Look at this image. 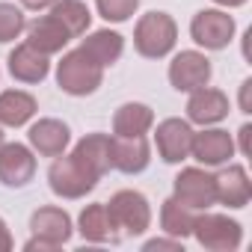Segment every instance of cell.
<instances>
[{
  "label": "cell",
  "instance_id": "cell-29",
  "mask_svg": "<svg viewBox=\"0 0 252 252\" xmlns=\"http://www.w3.org/2000/svg\"><path fill=\"white\" fill-rule=\"evenodd\" d=\"M237 104H240V113H252V77H246V80L240 83V98H237Z\"/></svg>",
  "mask_w": 252,
  "mask_h": 252
},
{
  "label": "cell",
  "instance_id": "cell-33",
  "mask_svg": "<svg viewBox=\"0 0 252 252\" xmlns=\"http://www.w3.org/2000/svg\"><path fill=\"white\" fill-rule=\"evenodd\" d=\"M217 6H225V9H234V6H243L246 0H214Z\"/></svg>",
  "mask_w": 252,
  "mask_h": 252
},
{
  "label": "cell",
  "instance_id": "cell-23",
  "mask_svg": "<svg viewBox=\"0 0 252 252\" xmlns=\"http://www.w3.org/2000/svg\"><path fill=\"white\" fill-rule=\"evenodd\" d=\"M77 231L83 234V240L89 243H107L113 240L116 234V225L110 220V211L104 202H95V205H86L77 217Z\"/></svg>",
  "mask_w": 252,
  "mask_h": 252
},
{
  "label": "cell",
  "instance_id": "cell-12",
  "mask_svg": "<svg viewBox=\"0 0 252 252\" xmlns=\"http://www.w3.org/2000/svg\"><path fill=\"white\" fill-rule=\"evenodd\" d=\"M155 143H158V155L166 160V163H181L190 158V143H193V128L190 122L184 119H163L158 125V134H155Z\"/></svg>",
  "mask_w": 252,
  "mask_h": 252
},
{
  "label": "cell",
  "instance_id": "cell-27",
  "mask_svg": "<svg viewBox=\"0 0 252 252\" xmlns=\"http://www.w3.org/2000/svg\"><path fill=\"white\" fill-rule=\"evenodd\" d=\"M140 6V0H95V9L104 21H113V24H122L128 21Z\"/></svg>",
  "mask_w": 252,
  "mask_h": 252
},
{
  "label": "cell",
  "instance_id": "cell-9",
  "mask_svg": "<svg viewBox=\"0 0 252 252\" xmlns=\"http://www.w3.org/2000/svg\"><path fill=\"white\" fill-rule=\"evenodd\" d=\"M211 74H214L211 60L205 54H199V51H181L169 63V83L178 92H193L199 86H208Z\"/></svg>",
  "mask_w": 252,
  "mask_h": 252
},
{
  "label": "cell",
  "instance_id": "cell-18",
  "mask_svg": "<svg viewBox=\"0 0 252 252\" xmlns=\"http://www.w3.org/2000/svg\"><path fill=\"white\" fill-rule=\"evenodd\" d=\"M110 134H86L77 146H74V152H71V158L89 172V175H95L98 181L113 169L110 166Z\"/></svg>",
  "mask_w": 252,
  "mask_h": 252
},
{
  "label": "cell",
  "instance_id": "cell-25",
  "mask_svg": "<svg viewBox=\"0 0 252 252\" xmlns=\"http://www.w3.org/2000/svg\"><path fill=\"white\" fill-rule=\"evenodd\" d=\"M51 15L68 30V36H83L92 24V12L89 6L83 3V0H57V3L51 6Z\"/></svg>",
  "mask_w": 252,
  "mask_h": 252
},
{
  "label": "cell",
  "instance_id": "cell-20",
  "mask_svg": "<svg viewBox=\"0 0 252 252\" xmlns=\"http://www.w3.org/2000/svg\"><path fill=\"white\" fill-rule=\"evenodd\" d=\"M155 125V113L149 104L128 101L113 116V137H146Z\"/></svg>",
  "mask_w": 252,
  "mask_h": 252
},
{
  "label": "cell",
  "instance_id": "cell-26",
  "mask_svg": "<svg viewBox=\"0 0 252 252\" xmlns=\"http://www.w3.org/2000/svg\"><path fill=\"white\" fill-rule=\"evenodd\" d=\"M27 30V18L15 3H0V45L15 42Z\"/></svg>",
  "mask_w": 252,
  "mask_h": 252
},
{
  "label": "cell",
  "instance_id": "cell-17",
  "mask_svg": "<svg viewBox=\"0 0 252 252\" xmlns=\"http://www.w3.org/2000/svg\"><path fill=\"white\" fill-rule=\"evenodd\" d=\"M6 63H9V74L15 80H21V83H42L48 77V71H51V57L36 51L27 42L15 45V51L9 54Z\"/></svg>",
  "mask_w": 252,
  "mask_h": 252
},
{
  "label": "cell",
  "instance_id": "cell-2",
  "mask_svg": "<svg viewBox=\"0 0 252 252\" xmlns=\"http://www.w3.org/2000/svg\"><path fill=\"white\" fill-rule=\"evenodd\" d=\"M101 80H104V68L95 65L80 48L63 54V60L57 63V83L65 95H74V98L92 95L101 86Z\"/></svg>",
  "mask_w": 252,
  "mask_h": 252
},
{
  "label": "cell",
  "instance_id": "cell-13",
  "mask_svg": "<svg viewBox=\"0 0 252 252\" xmlns=\"http://www.w3.org/2000/svg\"><path fill=\"white\" fill-rule=\"evenodd\" d=\"M228 116V95L222 89H214V86H199L190 92V101H187V122L193 125H220L222 119Z\"/></svg>",
  "mask_w": 252,
  "mask_h": 252
},
{
  "label": "cell",
  "instance_id": "cell-28",
  "mask_svg": "<svg viewBox=\"0 0 252 252\" xmlns=\"http://www.w3.org/2000/svg\"><path fill=\"white\" fill-rule=\"evenodd\" d=\"M146 252H158V249H172V252H181L184 249V243L178 240V237H152V240H146V246H143Z\"/></svg>",
  "mask_w": 252,
  "mask_h": 252
},
{
  "label": "cell",
  "instance_id": "cell-32",
  "mask_svg": "<svg viewBox=\"0 0 252 252\" xmlns=\"http://www.w3.org/2000/svg\"><path fill=\"white\" fill-rule=\"evenodd\" d=\"M57 0H21L24 9H33V12H42V9H51Z\"/></svg>",
  "mask_w": 252,
  "mask_h": 252
},
{
  "label": "cell",
  "instance_id": "cell-21",
  "mask_svg": "<svg viewBox=\"0 0 252 252\" xmlns=\"http://www.w3.org/2000/svg\"><path fill=\"white\" fill-rule=\"evenodd\" d=\"M80 51L101 68H110L119 63V57L125 54V39L116 30H95L80 42Z\"/></svg>",
  "mask_w": 252,
  "mask_h": 252
},
{
  "label": "cell",
  "instance_id": "cell-3",
  "mask_svg": "<svg viewBox=\"0 0 252 252\" xmlns=\"http://www.w3.org/2000/svg\"><path fill=\"white\" fill-rule=\"evenodd\" d=\"M30 228H33V237L24 243L27 252H48V249H60L63 243L71 240L74 234V225H71V217L63 211V208H39L33 217H30Z\"/></svg>",
  "mask_w": 252,
  "mask_h": 252
},
{
  "label": "cell",
  "instance_id": "cell-22",
  "mask_svg": "<svg viewBox=\"0 0 252 252\" xmlns=\"http://www.w3.org/2000/svg\"><path fill=\"white\" fill-rule=\"evenodd\" d=\"M39 104L30 92L24 89H6L0 92V125L3 128H21L36 116Z\"/></svg>",
  "mask_w": 252,
  "mask_h": 252
},
{
  "label": "cell",
  "instance_id": "cell-11",
  "mask_svg": "<svg viewBox=\"0 0 252 252\" xmlns=\"http://www.w3.org/2000/svg\"><path fill=\"white\" fill-rule=\"evenodd\" d=\"M36 175V155L30 146L21 143H3L0 146V184L6 187H24Z\"/></svg>",
  "mask_w": 252,
  "mask_h": 252
},
{
  "label": "cell",
  "instance_id": "cell-14",
  "mask_svg": "<svg viewBox=\"0 0 252 252\" xmlns=\"http://www.w3.org/2000/svg\"><path fill=\"white\" fill-rule=\"evenodd\" d=\"M27 140H30V149L36 155L60 158V155H65V149L71 143V131H68V125L60 122V119H39V122L30 125Z\"/></svg>",
  "mask_w": 252,
  "mask_h": 252
},
{
  "label": "cell",
  "instance_id": "cell-6",
  "mask_svg": "<svg viewBox=\"0 0 252 252\" xmlns=\"http://www.w3.org/2000/svg\"><path fill=\"white\" fill-rule=\"evenodd\" d=\"M48 184L60 199H83L86 193L95 190L98 178L89 175L71 155H60L48 169Z\"/></svg>",
  "mask_w": 252,
  "mask_h": 252
},
{
  "label": "cell",
  "instance_id": "cell-30",
  "mask_svg": "<svg viewBox=\"0 0 252 252\" xmlns=\"http://www.w3.org/2000/svg\"><path fill=\"white\" fill-rule=\"evenodd\" d=\"M237 137H240V155H243V158H249V155H252V125H249V122H246V125H240Z\"/></svg>",
  "mask_w": 252,
  "mask_h": 252
},
{
  "label": "cell",
  "instance_id": "cell-4",
  "mask_svg": "<svg viewBox=\"0 0 252 252\" xmlns=\"http://www.w3.org/2000/svg\"><path fill=\"white\" fill-rule=\"evenodd\" d=\"M193 237L199 240V246H205L211 252H234L243 243V228L237 220H231L225 214L199 211L196 222H193Z\"/></svg>",
  "mask_w": 252,
  "mask_h": 252
},
{
  "label": "cell",
  "instance_id": "cell-16",
  "mask_svg": "<svg viewBox=\"0 0 252 252\" xmlns=\"http://www.w3.org/2000/svg\"><path fill=\"white\" fill-rule=\"evenodd\" d=\"M214 184H217V202L225 208H246L252 199V181L240 163H228L222 172H217Z\"/></svg>",
  "mask_w": 252,
  "mask_h": 252
},
{
  "label": "cell",
  "instance_id": "cell-31",
  "mask_svg": "<svg viewBox=\"0 0 252 252\" xmlns=\"http://www.w3.org/2000/svg\"><path fill=\"white\" fill-rule=\"evenodd\" d=\"M15 246V240H12V231H9V225L3 222V217H0V252H9Z\"/></svg>",
  "mask_w": 252,
  "mask_h": 252
},
{
  "label": "cell",
  "instance_id": "cell-8",
  "mask_svg": "<svg viewBox=\"0 0 252 252\" xmlns=\"http://www.w3.org/2000/svg\"><path fill=\"white\" fill-rule=\"evenodd\" d=\"M190 36L205 51H222L234 39V18L222 9H202L190 21Z\"/></svg>",
  "mask_w": 252,
  "mask_h": 252
},
{
  "label": "cell",
  "instance_id": "cell-15",
  "mask_svg": "<svg viewBox=\"0 0 252 252\" xmlns=\"http://www.w3.org/2000/svg\"><path fill=\"white\" fill-rule=\"evenodd\" d=\"M152 160V146L146 137H113L110 140V166L125 172V175H137L149 166Z\"/></svg>",
  "mask_w": 252,
  "mask_h": 252
},
{
  "label": "cell",
  "instance_id": "cell-34",
  "mask_svg": "<svg viewBox=\"0 0 252 252\" xmlns=\"http://www.w3.org/2000/svg\"><path fill=\"white\" fill-rule=\"evenodd\" d=\"M6 143V134H3V125H0V146H3Z\"/></svg>",
  "mask_w": 252,
  "mask_h": 252
},
{
  "label": "cell",
  "instance_id": "cell-7",
  "mask_svg": "<svg viewBox=\"0 0 252 252\" xmlns=\"http://www.w3.org/2000/svg\"><path fill=\"white\" fill-rule=\"evenodd\" d=\"M172 196L193 208V211H208L217 205V184H214V175L208 172V166H187L175 175V184H172Z\"/></svg>",
  "mask_w": 252,
  "mask_h": 252
},
{
  "label": "cell",
  "instance_id": "cell-24",
  "mask_svg": "<svg viewBox=\"0 0 252 252\" xmlns=\"http://www.w3.org/2000/svg\"><path fill=\"white\" fill-rule=\"evenodd\" d=\"M196 214H199V211H193V208L181 205L175 196H172V199H166V202L160 205V228H163V234L178 237V240L190 237V234H193Z\"/></svg>",
  "mask_w": 252,
  "mask_h": 252
},
{
  "label": "cell",
  "instance_id": "cell-10",
  "mask_svg": "<svg viewBox=\"0 0 252 252\" xmlns=\"http://www.w3.org/2000/svg\"><path fill=\"white\" fill-rule=\"evenodd\" d=\"M234 140L228 131L222 128H208L205 131H193V143H190V158H196L202 166H225L234 158Z\"/></svg>",
  "mask_w": 252,
  "mask_h": 252
},
{
  "label": "cell",
  "instance_id": "cell-19",
  "mask_svg": "<svg viewBox=\"0 0 252 252\" xmlns=\"http://www.w3.org/2000/svg\"><path fill=\"white\" fill-rule=\"evenodd\" d=\"M68 42H71L68 30L54 15H42V18H36V21L27 24V45H33L36 51H42L48 57L60 54Z\"/></svg>",
  "mask_w": 252,
  "mask_h": 252
},
{
  "label": "cell",
  "instance_id": "cell-5",
  "mask_svg": "<svg viewBox=\"0 0 252 252\" xmlns=\"http://www.w3.org/2000/svg\"><path fill=\"white\" fill-rule=\"evenodd\" d=\"M110 211V220L116 228H122L125 234H146L152 225V205L143 193L137 190H119L110 196V202H104Z\"/></svg>",
  "mask_w": 252,
  "mask_h": 252
},
{
  "label": "cell",
  "instance_id": "cell-1",
  "mask_svg": "<svg viewBox=\"0 0 252 252\" xmlns=\"http://www.w3.org/2000/svg\"><path fill=\"white\" fill-rule=\"evenodd\" d=\"M178 42V24L166 12H146L134 27V48L146 60H163Z\"/></svg>",
  "mask_w": 252,
  "mask_h": 252
}]
</instances>
